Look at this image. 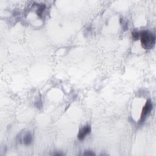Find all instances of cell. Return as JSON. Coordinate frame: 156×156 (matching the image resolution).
<instances>
[{
    "label": "cell",
    "mask_w": 156,
    "mask_h": 156,
    "mask_svg": "<svg viewBox=\"0 0 156 156\" xmlns=\"http://www.w3.org/2000/svg\"><path fill=\"white\" fill-rule=\"evenodd\" d=\"M152 109H153L152 102L150 100H148L146 102L145 106L143 107V108L141 116H140V120L139 121L140 123H141L145 120L146 116L149 114V113L151 112Z\"/></svg>",
    "instance_id": "2"
},
{
    "label": "cell",
    "mask_w": 156,
    "mask_h": 156,
    "mask_svg": "<svg viewBox=\"0 0 156 156\" xmlns=\"http://www.w3.org/2000/svg\"><path fill=\"white\" fill-rule=\"evenodd\" d=\"M84 155H95V154L91 151H86V153H84Z\"/></svg>",
    "instance_id": "6"
},
{
    "label": "cell",
    "mask_w": 156,
    "mask_h": 156,
    "mask_svg": "<svg viewBox=\"0 0 156 156\" xmlns=\"http://www.w3.org/2000/svg\"><path fill=\"white\" fill-rule=\"evenodd\" d=\"M140 42L142 47L145 49H152L155 43V35L149 31H142L140 32Z\"/></svg>",
    "instance_id": "1"
},
{
    "label": "cell",
    "mask_w": 156,
    "mask_h": 156,
    "mask_svg": "<svg viewBox=\"0 0 156 156\" xmlns=\"http://www.w3.org/2000/svg\"><path fill=\"white\" fill-rule=\"evenodd\" d=\"M24 143L26 145H29L31 143V142L32 141V137L31 135L29 133H28L25 135L23 139Z\"/></svg>",
    "instance_id": "4"
},
{
    "label": "cell",
    "mask_w": 156,
    "mask_h": 156,
    "mask_svg": "<svg viewBox=\"0 0 156 156\" xmlns=\"http://www.w3.org/2000/svg\"><path fill=\"white\" fill-rule=\"evenodd\" d=\"M91 132V126L90 125H86L82 127L77 134V139L79 140H83L86 138L87 135L89 134Z\"/></svg>",
    "instance_id": "3"
},
{
    "label": "cell",
    "mask_w": 156,
    "mask_h": 156,
    "mask_svg": "<svg viewBox=\"0 0 156 156\" xmlns=\"http://www.w3.org/2000/svg\"><path fill=\"white\" fill-rule=\"evenodd\" d=\"M140 32L135 31L132 32V37L134 40H139L140 38Z\"/></svg>",
    "instance_id": "5"
}]
</instances>
